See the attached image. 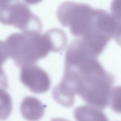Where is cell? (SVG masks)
Segmentation results:
<instances>
[{
	"label": "cell",
	"instance_id": "cell-1",
	"mask_svg": "<svg viewBox=\"0 0 121 121\" xmlns=\"http://www.w3.org/2000/svg\"><path fill=\"white\" fill-rule=\"evenodd\" d=\"M114 81L113 75L81 40L71 42L66 51L64 74L58 87L78 95L88 105L101 109L109 104Z\"/></svg>",
	"mask_w": 121,
	"mask_h": 121
},
{
	"label": "cell",
	"instance_id": "cell-2",
	"mask_svg": "<svg viewBox=\"0 0 121 121\" xmlns=\"http://www.w3.org/2000/svg\"><path fill=\"white\" fill-rule=\"evenodd\" d=\"M5 43L9 56L16 66L21 67L35 64L50 52H56L48 30L43 35L23 32L12 33Z\"/></svg>",
	"mask_w": 121,
	"mask_h": 121
},
{
	"label": "cell",
	"instance_id": "cell-3",
	"mask_svg": "<svg viewBox=\"0 0 121 121\" xmlns=\"http://www.w3.org/2000/svg\"><path fill=\"white\" fill-rule=\"evenodd\" d=\"M0 22L14 26L23 32L40 34L42 30L39 18L26 4L18 1L0 6Z\"/></svg>",
	"mask_w": 121,
	"mask_h": 121
},
{
	"label": "cell",
	"instance_id": "cell-4",
	"mask_svg": "<svg viewBox=\"0 0 121 121\" xmlns=\"http://www.w3.org/2000/svg\"><path fill=\"white\" fill-rule=\"evenodd\" d=\"M20 78L23 85L35 94L45 93L51 87V80L48 73L35 64L21 67Z\"/></svg>",
	"mask_w": 121,
	"mask_h": 121
},
{
	"label": "cell",
	"instance_id": "cell-5",
	"mask_svg": "<svg viewBox=\"0 0 121 121\" xmlns=\"http://www.w3.org/2000/svg\"><path fill=\"white\" fill-rule=\"evenodd\" d=\"M21 112L23 118L28 121H37L42 118L45 112V107L37 98L27 96L22 101Z\"/></svg>",
	"mask_w": 121,
	"mask_h": 121
},
{
	"label": "cell",
	"instance_id": "cell-6",
	"mask_svg": "<svg viewBox=\"0 0 121 121\" xmlns=\"http://www.w3.org/2000/svg\"><path fill=\"white\" fill-rule=\"evenodd\" d=\"M73 114L76 121H108L101 109L89 105L78 107L74 109Z\"/></svg>",
	"mask_w": 121,
	"mask_h": 121
},
{
	"label": "cell",
	"instance_id": "cell-7",
	"mask_svg": "<svg viewBox=\"0 0 121 121\" xmlns=\"http://www.w3.org/2000/svg\"><path fill=\"white\" fill-rule=\"evenodd\" d=\"M13 110V103L9 94L3 88H0V121L6 120Z\"/></svg>",
	"mask_w": 121,
	"mask_h": 121
},
{
	"label": "cell",
	"instance_id": "cell-8",
	"mask_svg": "<svg viewBox=\"0 0 121 121\" xmlns=\"http://www.w3.org/2000/svg\"><path fill=\"white\" fill-rule=\"evenodd\" d=\"M10 57L5 43L0 40V85L4 88L8 86L6 75L3 68V65Z\"/></svg>",
	"mask_w": 121,
	"mask_h": 121
},
{
	"label": "cell",
	"instance_id": "cell-9",
	"mask_svg": "<svg viewBox=\"0 0 121 121\" xmlns=\"http://www.w3.org/2000/svg\"><path fill=\"white\" fill-rule=\"evenodd\" d=\"M109 103L111 108L114 111L121 113V86L113 88Z\"/></svg>",
	"mask_w": 121,
	"mask_h": 121
},
{
	"label": "cell",
	"instance_id": "cell-10",
	"mask_svg": "<svg viewBox=\"0 0 121 121\" xmlns=\"http://www.w3.org/2000/svg\"><path fill=\"white\" fill-rule=\"evenodd\" d=\"M112 15L121 21V0H113L111 5Z\"/></svg>",
	"mask_w": 121,
	"mask_h": 121
},
{
	"label": "cell",
	"instance_id": "cell-11",
	"mask_svg": "<svg viewBox=\"0 0 121 121\" xmlns=\"http://www.w3.org/2000/svg\"><path fill=\"white\" fill-rule=\"evenodd\" d=\"M22 2L30 5H34L37 4L41 2L42 0H21ZM21 1V0H20Z\"/></svg>",
	"mask_w": 121,
	"mask_h": 121
},
{
	"label": "cell",
	"instance_id": "cell-12",
	"mask_svg": "<svg viewBox=\"0 0 121 121\" xmlns=\"http://www.w3.org/2000/svg\"><path fill=\"white\" fill-rule=\"evenodd\" d=\"M51 121H69L65 119H63L62 118H54L52 119Z\"/></svg>",
	"mask_w": 121,
	"mask_h": 121
},
{
	"label": "cell",
	"instance_id": "cell-13",
	"mask_svg": "<svg viewBox=\"0 0 121 121\" xmlns=\"http://www.w3.org/2000/svg\"><path fill=\"white\" fill-rule=\"evenodd\" d=\"M116 41L119 45L121 46V37L116 40Z\"/></svg>",
	"mask_w": 121,
	"mask_h": 121
}]
</instances>
